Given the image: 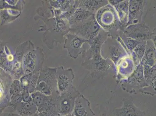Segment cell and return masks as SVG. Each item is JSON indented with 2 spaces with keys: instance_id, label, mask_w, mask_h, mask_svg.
Wrapping results in <instances>:
<instances>
[{
  "instance_id": "obj_9",
  "label": "cell",
  "mask_w": 156,
  "mask_h": 116,
  "mask_svg": "<svg viewBox=\"0 0 156 116\" xmlns=\"http://www.w3.org/2000/svg\"><path fill=\"white\" fill-rule=\"evenodd\" d=\"M113 7L118 15L123 32L126 27L128 21L129 1H122Z\"/></svg>"
},
{
  "instance_id": "obj_18",
  "label": "cell",
  "mask_w": 156,
  "mask_h": 116,
  "mask_svg": "<svg viewBox=\"0 0 156 116\" xmlns=\"http://www.w3.org/2000/svg\"><path fill=\"white\" fill-rule=\"evenodd\" d=\"M21 99L24 102H30L32 101V98L29 90H22Z\"/></svg>"
},
{
  "instance_id": "obj_7",
  "label": "cell",
  "mask_w": 156,
  "mask_h": 116,
  "mask_svg": "<svg viewBox=\"0 0 156 116\" xmlns=\"http://www.w3.org/2000/svg\"><path fill=\"white\" fill-rule=\"evenodd\" d=\"M91 59V69L94 76H100L107 72L112 66L113 62L108 59H104L99 53L94 55L90 57Z\"/></svg>"
},
{
  "instance_id": "obj_12",
  "label": "cell",
  "mask_w": 156,
  "mask_h": 116,
  "mask_svg": "<svg viewBox=\"0 0 156 116\" xmlns=\"http://www.w3.org/2000/svg\"><path fill=\"white\" fill-rule=\"evenodd\" d=\"M108 1H84L85 5L87 10L94 13L108 5Z\"/></svg>"
},
{
  "instance_id": "obj_3",
  "label": "cell",
  "mask_w": 156,
  "mask_h": 116,
  "mask_svg": "<svg viewBox=\"0 0 156 116\" xmlns=\"http://www.w3.org/2000/svg\"><path fill=\"white\" fill-rule=\"evenodd\" d=\"M31 94L32 101L37 107L38 113L52 112L59 115L55 107V100L59 94L47 96L37 91H35Z\"/></svg>"
},
{
  "instance_id": "obj_17",
  "label": "cell",
  "mask_w": 156,
  "mask_h": 116,
  "mask_svg": "<svg viewBox=\"0 0 156 116\" xmlns=\"http://www.w3.org/2000/svg\"><path fill=\"white\" fill-rule=\"evenodd\" d=\"M147 87L151 88H150L151 89V90L141 91L140 93L146 95H149L151 96L156 95V78Z\"/></svg>"
},
{
  "instance_id": "obj_11",
  "label": "cell",
  "mask_w": 156,
  "mask_h": 116,
  "mask_svg": "<svg viewBox=\"0 0 156 116\" xmlns=\"http://www.w3.org/2000/svg\"><path fill=\"white\" fill-rule=\"evenodd\" d=\"M140 63L150 67L156 64V49L153 43L148 47H146L145 53Z\"/></svg>"
},
{
  "instance_id": "obj_22",
  "label": "cell",
  "mask_w": 156,
  "mask_h": 116,
  "mask_svg": "<svg viewBox=\"0 0 156 116\" xmlns=\"http://www.w3.org/2000/svg\"><path fill=\"white\" fill-rule=\"evenodd\" d=\"M8 59L10 61L12 60L13 59V57L12 55H9V56H8Z\"/></svg>"
},
{
  "instance_id": "obj_21",
  "label": "cell",
  "mask_w": 156,
  "mask_h": 116,
  "mask_svg": "<svg viewBox=\"0 0 156 116\" xmlns=\"http://www.w3.org/2000/svg\"><path fill=\"white\" fill-rule=\"evenodd\" d=\"M108 1L110 5L114 6L115 5H117L121 2L122 1V0H120H120H118V1H117V0H110V1Z\"/></svg>"
},
{
  "instance_id": "obj_10",
  "label": "cell",
  "mask_w": 156,
  "mask_h": 116,
  "mask_svg": "<svg viewBox=\"0 0 156 116\" xmlns=\"http://www.w3.org/2000/svg\"><path fill=\"white\" fill-rule=\"evenodd\" d=\"M13 107L16 113L22 116H30L38 112L37 107L33 101L30 102L22 101Z\"/></svg>"
},
{
  "instance_id": "obj_14",
  "label": "cell",
  "mask_w": 156,
  "mask_h": 116,
  "mask_svg": "<svg viewBox=\"0 0 156 116\" xmlns=\"http://www.w3.org/2000/svg\"><path fill=\"white\" fill-rule=\"evenodd\" d=\"M109 52L111 60L114 64L117 65L123 56L122 49L118 45L114 44L109 47Z\"/></svg>"
},
{
  "instance_id": "obj_24",
  "label": "cell",
  "mask_w": 156,
  "mask_h": 116,
  "mask_svg": "<svg viewBox=\"0 0 156 116\" xmlns=\"http://www.w3.org/2000/svg\"><path fill=\"white\" fill-rule=\"evenodd\" d=\"M58 116H75L73 114H68V115H59Z\"/></svg>"
},
{
  "instance_id": "obj_23",
  "label": "cell",
  "mask_w": 156,
  "mask_h": 116,
  "mask_svg": "<svg viewBox=\"0 0 156 116\" xmlns=\"http://www.w3.org/2000/svg\"><path fill=\"white\" fill-rule=\"evenodd\" d=\"M30 116H39V114H38V113L37 112L35 113V114H32V115Z\"/></svg>"
},
{
  "instance_id": "obj_8",
  "label": "cell",
  "mask_w": 156,
  "mask_h": 116,
  "mask_svg": "<svg viewBox=\"0 0 156 116\" xmlns=\"http://www.w3.org/2000/svg\"><path fill=\"white\" fill-rule=\"evenodd\" d=\"M72 114L75 116H94L89 100L83 94L76 98Z\"/></svg>"
},
{
  "instance_id": "obj_19",
  "label": "cell",
  "mask_w": 156,
  "mask_h": 116,
  "mask_svg": "<svg viewBox=\"0 0 156 116\" xmlns=\"http://www.w3.org/2000/svg\"><path fill=\"white\" fill-rule=\"evenodd\" d=\"M150 39L151 40L156 49V28L151 34Z\"/></svg>"
},
{
  "instance_id": "obj_6",
  "label": "cell",
  "mask_w": 156,
  "mask_h": 116,
  "mask_svg": "<svg viewBox=\"0 0 156 116\" xmlns=\"http://www.w3.org/2000/svg\"><path fill=\"white\" fill-rule=\"evenodd\" d=\"M146 3L142 0L129 1L128 21L126 27L141 22Z\"/></svg>"
},
{
  "instance_id": "obj_5",
  "label": "cell",
  "mask_w": 156,
  "mask_h": 116,
  "mask_svg": "<svg viewBox=\"0 0 156 116\" xmlns=\"http://www.w3.org/2000/svg\"><path fill=\"white\" fill-rule=\"evenodd\" d=\"M113 113L115 116H146L145 111L135 105L131 96L123 97L122 107L115 108Z\"/></svg>"
},
{
  "instance_id": "obj_15",
  "label": "cell",
  "mask_w": 156,
  "mask_h": 116,
  "mask_svg": "<svg viewBox=\"0 0 156 116\" xmlns=\"http://www.w3.org/2000/svg\"><path fill=\"white\" fill-rule=\"evenodd\" d=\"M147 41L141 42L132 51L133 54L134 55V57L136 58L140 63H141L142 59L145 53Z\"/></svg>"
},
{
  "instance_id": "obj_16",
  "label": "cell",
  "mask_w": 156,
  "mask_h": 116,
  "mask_svg": "<svg viewBox=\"0 0 156 116\" xmlns=\"http://www.w3.org/2000/svg\"><path fill=\"white\" fill-rule=\"evenodd\" d=\"M123 37L125 38V43L127 48L129 49L130 51H133V49L135 48L141 42L136 40V39H130V38L127 37L124 35L122 34Z\"/></svg>"
},
{
  "instance_id": "obj_1",
  "label": "cell",
  "mask_w": 156,
  "mask_h": 116,
  "mask_svg": "<svg viewBox=\"0 0 156 116\" xmlns=\"http://www.w3.org/2000/svg\"><path fill=\"white\" fill-rule=\"evenodd\" d=\"M80 94L73 87L67 91L59 94L55 100V107L59 115H66L72 114L75 101Z\"/></svg>"
},
{
  "instance_id": "obj_2",
  "label": "cell",
  "mask_w": 156,
  "mask_h": 116,
  "mask_svg": "<svg viewBox=\"0 0 156 116\" xmlns=\"http://www.w3.org/2000/svg\"><path fill=\"white\" fill-rule=\"evenodd\" d=\"M123 81L122 85L123 89L130 93H136L148 86L144 78L143 66L141 63H139L128 79Z\"/></svg>"
},
{
  "instance_id": "obj_4",
  "label": "cell",
  "mask_w": 156,
  "mask_h": 116,
  "mask_svg": "<svg viewBox=\"0 0 156 116\" xmlns=\"http://www.w3.org/2000/svg\"><path fill=\"white\" fill-rule=\"evenodd\" d=\"M150 28L144 22L129 25L123 31L122 35L127 37L136 39L140 42L150 39Z\"/></svg>"
},
{
  "instance_id": "obj_13",
  "label": "cell",
  "mask_w": 156,
  "mask_h": 116,
  "mask_svg": "<svg viewBox=\"0 0 156 116\" xmlns=\"http://www.w3.org/2000/svg\"><path fill=\"white\" fill-rule=\"evenodd\" d=\"M144 76L148 86L156 78V64L153 67L147 65H143Z\"/></svg>"
},
{
  "instance_id": "obj_20",
  "label": "cell",
  "mask_w": 156,
  "mask_h": 116,
  "mask_svg": "<svg viewBox=\"0 0 156 116\" xmlns=\"http://www.w3.org/2000/svg\"><path fill=\"white\" fill-rule=\"evenodd\" d=\"M1 116H22L17 113L8 112H4L1 113Z\"/></svg>"
}]
</instances>
